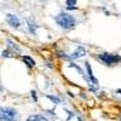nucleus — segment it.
Instances as JSON below:
<instances>
[{
    "instance_id": "obj_1",
    "label": "nucleus",
    "mask_w": 121,
    "mask_h": 121,
    "mask_svg": "<svg viewBox=\"0 0 121 121\" xmlns=\"http://www.w3.org/2000/svg\"><path fill=\"white\" fill-rule=\"evenodd\" d=\"M56 22L59 27H62L64 29H72L75 27V23H76L75 18L67 12H60L56 17Z\"/></svg>"
},
{
    "instance_id": "obj_2",
    "label": "nucleus",
    "mask_w": 121,
    "mask_h": 121,
    "mask_svg": "<svg viewBox=\"0 0 121 121\" xmlns=\"http://www.w3.org/2000/svg\"><path fill=\"white\" fill-rule=\"evenodd\" d=\"M0 121H19L18 112L11 107H1V109H0Z\"/></svg>"
},
{
    "instance_id": "obj_3",
    "label": "nucleus",
    "mask_w": 121,
    "mask_h": 121,
    "mask_svg": "<svg viewBox=\"0 0 121 121\" xmlns=\"http://www.w3.org/2000/svg\"><path fill=\"white\" fill-rule=\"evenodd\" d=\"M97 59L100 60L102 63L107 64V65H112V64H116V63L121 62V56L114 55V53L104 52V53H99V55L97 56Z\"/></svg>"
},
{
    "instance_id": "obj_4",
    "label": "nucleus",
    "mask_w": 121,
    "mask_h": 121,
    "mask_svg": "<svg viewBox=\"0 0 121 121\" xmlns=\"http://www.w3.org/2000/svg\"><path fill=\"white\" fill-rule=\"evenodd\" d=\"M5 19H6L7 24H10V26L13 27V28H18L19 26H21L19 18H18L16 15H13V13H7L6 17H5Z\"/></svg>"
},
{
    "instance_id": "obj_5",
    "label": "nucleus",
    "mask_w": 121,
    "mask_h": 121,
    "mask_svg": "<svg viewBox=\"0 0 121 121\" xmlns=\"http://www.w3.org/2000/svg\"><path fill=\"white\" fill-rule=\"evenodd\" d=\"M6 45H7V47H9V50L11 52H13V53H17V55H19V53H22V48L19 47L16 43H13L11 39H6Z\"/></svg>"
},
{
    "instance_id": "obj_6",
    "label": "nucleus",
    "mask_w": 121,
    "mask_h": 121,
    "mask_svg": "<svg viewBox=\"0 0 121 121\" xmlns=\"http://www.w3.org/2000/svg\"><path fill=\"white\" fill-rule=\"evenodd\" d=\"M85 55H86V50H85V47H82V46H78L75 51H74L72 55H69V58H70V59H76V58H80V57H84Z\"/></svg>"
},
{
    "instance_id": "obj_7",
    "label": "nucleus",
    "mask_w": 121,
    "mask_h": 121,
    "mask_svg": "<svg viewBox=\"0 0 121 121\" xmlns=\"http://www.w3.org/2000/svg\"><path fill=\"white\" fill-rule=\"evenodd\" d=\"M85 68H86V72H87V75H88V80L93 85H98V80L93 76V73H92V69H91V65L88 62H85Z\"/></svg>"
},
{
    "instance_id": "obj_8",
    "label": "nucleus",
    "mask_w": 121,
    "mask_h": 121,
    "mask_svg": "<svg viewBox=\"0 0 121 121\" xmlns=\"http://www.w3.org/2000/svg\"><path fill=\"white\" fill-rule=\"evenodd\" d=\"M27 27H28V30H29V33L30 34H36V29H38V24L33 21V19H30L28 18L27 19Z\"/></svg>"
},
{
    "instance_id": "obj_9",
    "label": "nucleus",
    "mask_w": 121,
    "mask_h": 121,
    "mask_svg": "<svg viewBox=\"0 0 121 121\" xmlns=\"http://www.w3.org/2000/svg\"><path fill=\"white\" fill-rule=\"evenodd\" d=\"M26 121H48V120L43 114H33V115H29Z\"/></svg>"
},
{
    "instance_id": "obj_10",
    "label": "nucleus",
    "mask_w": 121,
    "mask_h": 121,
    "mask_svg": "<svg viewBox=\"0 0 121 121\" xmlns=\"http://www.w3.org/2000/svg\"><path fill=\"white\" fill-rule=\"evenodd\" d=\"M22 60L28 65V67H35L36 62L32 58V57H29V56H22Z\"/></svg>"
},
{
    "instance_id": "obj_11",
    "label": "nucleus",
    "mask_w": 121,
    "mask_h": 121,
    "mask_svg": "<svg viewBox=\"0 0 121 121\" xmlns=\"http://www.w3.org/2000/svg\"><path fill=\"white\" fill-rule=\"evenodd\" d=\"M65 4H67V9L68 10H75L76 9V0H65Z\"/></svg>"
},
{
    "instance_id": "obj_12",
    "label": "nucleus",
    "mask_w": 121,
    "mask_h": 121,
    "mask_svg": "<svg viewBox=\"0 0 121 121\" xmlns=\"http://www.w3.org/2000/svg\"><path fill=\"white\" fill-rule=\"evenodd\" d=\"M46 97H47L50 100H51V102H52L53 104H58V103L60 102V99H59L58 97H56V96H52V95H47Z\"/></svg>"
},
{
    "instance_id": "obj_13",
    "label": "nucleus",
    "mask_w": 121,
    "mask_h": 121,
    "mask_svg": "<svg viewBox=\"0 0 121 121\" xmlns=\"http://www.w3.org/2000/svg\"><path fill=\"white\" fill-rule=\"evenodd\" d=\"M1 56H3V57H7V58L13 57V55L11 53V51H10V50H4V51L1 52Z\"/></svg>"
},
{
    "instance_id": "obj_14",
    "label": "nucleus",
    "mask_w": 121,
    "mask_h": 121,
    "mask_svg": "<svg viewBox=\"0 0 121 121\" xmlns=\"http://www.w3.org/2000/svg\"><path fill=\"white\" fill-rule=\"evenodd\" d=\"M30 95H32V98L34 102H38V95H36V91L35 90H32L30 91Z\"/></svg>"
},
{
    "instance_id": "obj_15",
    "label": "nucleus",
    "mask_w": 121,
    "mask_h": 121,
    "mask_svg": "<svg viewBox=\"0 0 121 121\" xmlns=\"http://www.w3.org/2000/svg\"><path fill=\"white\" fill-rule=\"evenodd\" d=\"M116 92H117L119 95H121V90H117V91H116Z\"/></svg>"
},
{
    "instance_id": "obj_16",
    "label": "nucleus",
    "mask_w": 121,
    "mask_h": 121,
    "mask_svg": "<svg viewBox=\"0 0 121 121\" xmlns=\"http://www.w3.org/2000/svg\"><path fill=\"white\" fill-rule=\"evenodd\" d=\"M120 121H121V116H120Z\"/></svg>"
}]
</instances>
